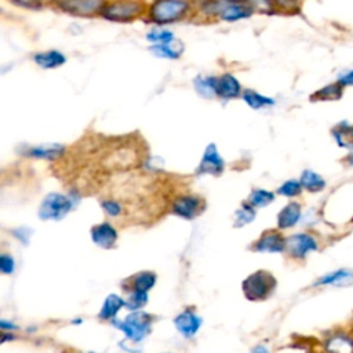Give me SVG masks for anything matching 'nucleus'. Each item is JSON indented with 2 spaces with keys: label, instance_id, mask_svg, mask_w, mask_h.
Listing matches in <instances>:
<instances>
[{
  "label": "nucleus",
  "instance_id": "8",
  "mask_svg": "<svg viewBox=\"0 0 353 353\" xmlns=\"http://www.w3.org/2000/svg\"><path fill=\"white\" fill-rule=\"evenodd\" d=\"M143 7L134 0H119L105 6L101 15L110 21H130L142 12Z\"/></svg>",
  "mask_w": 353,
  "mask_h": 353
},
{
  "label": "nucleus",
  "instance_id": "15",
  "mask_svg": "<svg viewBox=\"0 0 353 353\" xmlns=\"http://www.w3.org/2000/svg\"><path fill=\"white\" fill-rule=\"evenodd\" d=\"M285 239L280 232L268 230L255 243L254 250L259 252H285Z\"/></svg>",
  "mask_w": 353,
  "mask_h": 353
},
{
  "label": "nucleus",
  "instance_id": "14",
  "mask_svg": "<svg viewBox=\"0 0 353 353\" xmlns=\"http://www.w3.org/2000/svg\"><path fill=\"white\" fill-rule=\"evenodd\" d=\"M331 138L335 145L342 150L353 149V123L349 120H341L330 130Z\"/></svg>",
  "mask_w": 353,
  "mask_h": 353
},
{
  "label": "nucleus",
  "instance_id": "16",
  "mask_svg": "<svg viewBox=\"0 0 353 353\" xmlns=\"http://www.w3.org/2000/svg\"><path fill=\"white\" fill-rule=\"evenodd\" d=\"M91 237L97 245L102 248H110L117 240V232L110 223L102 222L91 229Z\"/></svg>",
  "mask_w": 353,
  "mask_h": 353
},
{
  "label": "nucleus",
  "instance_id": "5",
  "mask_svg": "<svg viewBox=\"0 0 353 353\" xmlns=\"http://www.w3.org/2000/svg\"><path fill=\"white\" fill-rule=\"evenodd\" d=\"M73 207V201L61 193H48L39 208L41 219H62Z\"/></svg>",
  "mask_w": 353,
  "mask_h": 353
},
{
  "label": "nucleus",
  "instance_id": "28",
  "mask_svg": "<svg viewBox=\"0 0 353 353\" xmlns=\"http://www.w3.org/2000/svg\"><path fill=\"white\" fill-rule=\"evenodd\" d=\"M146 39L149 43L154 44H172L175 41L174 33L167 29H152L148 32Z\"/></svg>",
  "mask_w": 353,
  "mask_h": 353
},
{
  "label": "nucleus",
  "instance_id": "25",
  "mask_svg": "<svg viewBox=\"0 0 353 353\" xmlns=\"http://www.w3.org/2000/svg\"><path fill=\"white\" fill-rule=\"evenodd\" d=\"M125 305V302L123 301V298H120L119 295L116 294H110L105 302H103V306L101 309V313H99V317L103 319V320H108V319H113L117 312Z\"/></svg>",
  "mask_w": 353,
  "mask_h": 353
},
{
  "label": "nucleus",
  "instance_id": "2",
  "mask_svg": "<svg viewBox=\"0 0 353 353\" xmlns=\"http://www.w3.org/2000/svg\"><path fill=\"white\" fill-rule=\"evenodd\" d=\"M320 247L319 237L310 232H296L285 239V254L295 261L306 259L310 254L317 252Z\"/></svg>",
  "mask_w": 353,
  "mask_h": 353
},
{
  "label": "nucleus",
  "instance_id": "37",
  "mask_svg": "<svg viewBox=\"0 0 353 353\" xmlns=\"http://www.w3.org/2000/svg\"><path fill=\"white\" fill-rule=\"evenodd\" d=\"M15 3L23 6V7H29V8H33V7H39L43 4L44 0H14Z\"/></svg>",
  "mask_w": 353,
  "mask_h": 353
},
{
  "label": "nucleus",
  "instance_id": "18",
  "mask_svg": "<svg viewBox=\"0 0 353 353\" xmlns=\"http://www.w3.org/2000/svg\"><path fill=\"white\" fill-rule=\"evenodd\" d=\"M174 324L176 330L183 335V336H193L200 325H201V319L196 316L192 310H185L181 314H178L174 320Z\"/></svg>",
  "mask_w": 353,
  "mask_h": 353
},
{
  "label": "nucleus",
  "instance_id": "26",
  "mask_svg": "<svg viewBox=\"0 0 353 353\" xmlns=\"http://www.w3.org/2000/svg\"><path fill=\"white\" fill-rule=\"evenodd\" d=\"M302 192H303V188H302V185H301L299 178H298V179H295V178L287 179V181H284V182L277 188V194L284 196V197H287V199L298 197V196H301Z\"/></svg>",
  "mask_w": 353,
  "mask_h": 353
},
{
  "label": "nucleus",
  "instance_id": "1",
  "mask_svg": "<svg viewBox=\"0 0 353 353\" xmlns=\"http://www.w3.org/2000/svg\"><path fill=\"white\" fill-rule=\"evenodd\" d=\"M203 8L207 14L216 15L228 22L248 18L254 12V8L243 0H210Z\"/></svg>",
  "mask_w": 353,
  "mask_h": 353
},
{
  "label": "nucleus",
  "instance_id": "35",
  "mask_svg": "<svg viewBox=\"0 0 353 353\" xmlns=\"http://www.w3.org/2000/svg\"><path fill=\"white\" fill-rule=\"evenodd\" d=\"M101 205L103 211L110 216H117L121 212V205L116 200H103Z\"/></svg>",
  "mask_w": 353,
  "mask_h": 353
},
{
  "label": "nucleus",
  "instance_id": "36",
  "mask_svg": "<svg viewBox=\"0 0 353 353\" xmlns=\"http://www.w3.org/2000/svg\"><path fill=\"white\" fill-rule=\"evenodd\" d=\"M14 269H15L14 259L7 254H1V256H0V270L6 274H10V273L14 272Z\"/></svg>",
  "mask_w": 353,
  "mask_h": 353
},
{
  "label": "nucleus",
  "instance_id": "12",
  "mask_svg": "<svg viewBox=\"0 0 353 353\" xmlns=\"http://www.w3.org/2000/svg\"><path fill=\"white\" fill-rule=\"evenodd\" d=\"M203 208V200L193 194L179 196L172 203V212L185 219H193Z\"/></svg>",
  "mask_w": 353,
  "mask_h": 353
},
{
  "label": "nucleus",
  "instance_id": "13",
  "mask_svg": "<svg viewBox=\"0 0 353 353\" xmlns=\"http://www.w3.org/2000/svg\"><path fill=\"white\" fill-rule=\"evenodd\" d=\"M302 204L298 201H290L277 214V228L281 230L295 228L302 221Z\"/></svg>",
  "mask_w": 353,
  "mask_h": 353
},
{
  "label": "nucleus",
  "instance_id": "6",
  "mask_svg": "<svg viewBox=\"0 0 353 353\" xmlns=\"http://www.w3.org/2000/svg\"><path fill=\"white\" fill-rule=\"evenodd\" d=\"M150 323L152 317L148 313L143 312H132L128 314L121 323H117L116 325L131 339V341H141L143 339L149 331H150Z\"/></svg>",
  "mask_w": 353,
  "mask_h": 353
},
{
  "label": "nucleus",
  "instance_id": "10",
  "mask_svg": "<svg viewBox=\"0 0 353 353\" xmlns=\"http://www.w3.org/2000/svg\"><path fill=\"white\" fill-rule=\"evenodd\" d=\"M225 168V161L222 159V156L219 154L216 145L215 143H210L201 157V161L196 170V174L199 175H221L223 172Z\"/></svg>",
  "mask_w": 353,
  "mask_h": 353
},
{
  "label": "nucleus",
  "instance_id": "27",
  "mask_svg": "<svg viewBox=\"0 0 353 353\" xmlns=\"http://www.w3.org/2000/svg\"><path fill=\"white\" fill-rule=\"evenodd\" d=\"M274 200V193L266 189H255L248 197V204L252 207H265Z\"/></svg>",
  "mask_w": 353,
  "mask_h": 353
},
{
  "label": "nucleus",
  "instance_id": "7",
  "mask_svg": "<svg viewBox=\"0 0 353 353\" xmlns=\"http://www.w3.org/2000/svg\"><path fill=\"white\" fill-rule=\"evenodd\" d=\"M321 353H353V335L347 328L327 332L321 341Z\"/></svg>",
  "mask_w": 353,
  "mask_h": 353
},
{
  "label": "nucleus",
  "instance_id": "17",
  "mask_svg": "<svg viewBox=\"0 0 353 353\" xmlns=\"http://www.w3.org/2000/svg\"><path fill=\"white\" fill-rule=\"evenodd\" d=\"M299 181H301L303 190H306L307 193H312V194L321 193L327 188L325 178L312 168H305L299 175Z\"/></svg>",
  "mask_w": 353,
  "mask_h": 353
},
{
  "label": "nucleus",
  "instance_id": "9",
  "mask_svg": "<svg viewBox=\"0 0 353 353\" xmlns=\"http://www.w3.org/2000/svg\"><path fill=\"white\" fill-rule=\"evenodd\" d=\"M353 284V269L350 268H338L334 270H330L321 276H319L312 287L321 288V287H336L343 288Z\"/></svg>",
  "mask_w": 353,
  "mask_h": 353
},
{
  "label": "nucleus",
  "instance_id": "11",
  "mask_svg": "<svg viewBox=\"0 0 353 353\" xmlns=\"http://www.w3.org/2000/svg\"><path fill=\"white\" fill-rule=\"evenodd\" d=\"M58 6L73 15L88 17L95 12H101L103 6V0H58Z\"/></svg>",
  "mask_w": 353,
  "mask_h": 353
},
{
  "label": "nucleus",
  "instance_id": "22",
  "mask_svg": "<svg viewBox=\"0 0 353 353\" xmlns=\"http://www.w3.org/2000/svg\"><path fill=\"white\" fill-rule=\"evenodd\" d=\"M33 61L43 69H55L66 62L65 55L58 50L41 51L33 55Z\"/></svg>",
  "mask_w": 353,
  "mask_h": 353
},
{
  "label": "nucleus",
  "instance_id": "23",
  "mask_svg": "<svg viewBox=\"0 0 353 353\" xmlns=\"http://www.w3.org/2000/svg\"><path fill=\"white\" fill-rule=\"evenodd\" d=\"M243 99L245 101V103L251 108V109H262V108H268V106H273L274 105V99L266 95H262L254 90H244L243 91Z\"/></svg>",
  "mask_w": 353,
  "mask_h": 353
},
{
  "label": "nucleus",
  "instance_id": "3",
  "mask_svg": "<svg viewBox=\"0 0 353 353\" xmlns=\"http://www.w3.org/2000/svg\"><path fill=\"white\" fill-rule=\"evenodd\" d=\"M277 285L276 279L266 270H258L243 281V292L251 301L269 298Z\"/></svg>",
  "mask_w": 353,
  "mask_h": 353
},
{
  "label": "nucleus",
  "instance_id": "32",
  "mask_svg": "<svg viewBox=\"0 0 353 353\" xmlns=\"http://www.w3.org/2000/svg\"><path fill=\"white\" fill-rule=\"evenodd\" d=\"M148 302V295L143 291H134V294L130 296V299L125 302V306L130 310H138Z\"/></svg>",
  "mask_w": 353,
  "mask_h": 353
},
{
  "label": "nucleus",
  "instance_id": "20",
  "mask_svg": "<svg viewBox=\"0 0 353 353\" xmlns=\"http://www.w3.org/2000/svg\"><path fill=\"white\" fill-rule=\"evenodd\" d=\"M241 91V85L239 83V80L230 74V73H225L221 77H218L216 80V95L222 97V98H236Z\"/></svg>",
  "mask_w": 353,
  "mask_h": 353
},
{
  "label": "nucleus",
  "instance_id": "30",
  "mask_svg": "<svg viewBox=\"0 0 353 353\" xmlns=\"http://www.w3.org/2000/svg\"><path fill=\"white\" fill-rule=\"evenodd\" d=\"M154 283H156V274L154 273L142 272V273L137 274V277L134 280V291L146 292L148 290H150L153 287Z\"/></svg>",
  "mask_w": 353,
  "mask_h": 353
},
{
  "label": "nucleus",
  "instance_id": "24",
  "mask_svg": "<svg viewBox=\"0 0 353 353\" xmlns=\"http://www.w3.org/2000/svg\"><path fill=\"white\" fill-rule=\"evenodd\" d=\"M216 80L212 76H197L194 79V90L204 98H212L216 95Z\"/></svg>",
  "mask_w": 353,
  "mask_h": 353
},
{
  "label": "nucleus",
  "instance_id": "21",
  "mask_svg": "<svg viewBox=\"0 0 353 353\" xmlns=\"http://www.w3.org/2000/svg\"><path fill=\"white\" fill-rule=\"evenodd\" d=\"M63 152H65V146L59 143H44V145L32 146L28 149L29 156L41 159V160H48V161H54L59 159L63 154Z\"/></svg>",
  "mask_w": 353,
  "mask_h": 353
},
{
  "label": "nucleus",
  "instance_id": "34",
  "mask_svg": "<svg viewBox=\"0 0 353 353\" xmlns=\"http://www.w3.org/2000/svg\"><path fill=\"white\" fill-rule=\"evenodd\" d=\"M248 6H251L254 10H259L261 12H272L273 10V1L272 0H243Z\"/></svg>",
  "mask_w": 353,
  "mask_h": 353
},
{
  "label": "nucleus",
  "instance_id": "29",
  "mask_svg": "<svg viewBox=\"0 0 353 353\" xmlns=\"http://www.w3.org/2000/svg\"><path fill=\"white\" fill-rule=\"evenodd\" d=\"M175 43V41H174ZM172 43V44H174ZM172 44H154L150 47V51L160 58H167V59H176L182 54V47L176 48Z\"/></svg>",
  "mask_w": 353,
  "mask_h": 353
},
{
  "label": "nucleus",
  "instance_id": "43",
  "mask_svg": "<svg viewBox=\"0 0 353 353\" xmlns=\"http://www.w3.org/2000/svg\"><path fill=\"white\" fill-rule=\"evenodd\" d=\"M91 353H94V352H91Z\"/></svg>",
  "mask_w": 353,
  "mask_h": 353
},
{
  "label": "nucleus",
  "instance_id": "41",
  "mask_svg": "<svg viewBox=\"0 0 353 353\" xmlns=\"http://www.w3.org/2000/svg\"><path fill=\"white\" fill-rule=\"evenodd\" d=\"M347 330H349V331H350V334L353 335V321L350 323V325H349V328H347Z\"/></svg>",
  "mask_w": 353,
  "mask_h": 353
},
{
  "label": "nucleus",
  "instance_id": "39",
  "mask_svg": "<svg viewBox=\"0 0 353 353\" xmlns=\"http://www.w3.org/2000/svg\"><path fill=\"white\" fill-rule=\"evenodd\" d=\"M252 353H269V350L263 345H258L252 349Z\"/></svg>",
  "mask_w": 353,
  "mask_h": 353
},
{
  "label": "nucleus",
  "instance_id": "31",
  "mask_svg": "<svg viewBox=\"0 0 353 353\" xmlns=\"http://www.w3.org/2000/svg\"><path fill=\"white\" fill-rule=\"evenodd\" d=\"M255 218V210L251 204H243L236 212H234V225L243 226L254 221Z\"/></svg>",
  "mask_w": 353,
  "mask_h": 353
},
{
  "label": "nucleus",
  "instance_id": "38",
  "mask_svg": "<svg viewBox=\"0 0 353 353\" xmlns=\"http://www.w3.org/2000/svg\"><path fill=\"white\" fill-rule=\"evenodd\" d=\"M342 163L345 164V167L353 170V149L345 153V156L342 157Z\"/></svg>",
  "mask_w": 353,
  "mask_h": 353
},
{
  "label": "nucleus",
  "instance_id": "33",
  "mask_svg": "<svg viewBox=\"0 0 353 353\" xmlns=\"http://www.w3.org/2000/svg\"><path fill=\"white\" fill-rule=\"evenodd\" d=\"M335 81L345 90L353 88V68H346V69H342L341 72H338Z\"/></svg>",
  "mask_w": 353,
  "mask_h": 353
},
{
  "label": "nucleus",
  "instance_id": "40",
  "mask_svg": "<svg viewBox=\"0 0 353 353\" xmlns=\"http://www.w3.org/2000/svg\"><path fill=\"white\" fill-rule=\"evenodd\" d=\"M0 327H1L3 330H4V328H10V330H11V328H15V325H14L12 323H6L4 320L0 321Z\"/></svg>",
  "mask_w": 353,
  "mask_h": 353
},
{
  "label": "nucleus",
  "instance_id": "4",
  "mask_svg": "<svg viewBox=\"0 0 353 353\" xmlns=\"http://www.w3.org/2000/svg\"><path fill=\"white\" fill-rule=\"evenodd\" d=\"M188 8L186 0H156L150 8V18L157 23H170L179 19Z\"/></svg>",
  "mask_w": 353,
  "mask_h": 353
},
{
  "label": "nucleus",
  "instance_id": "19",
  "mask_svg": "<svg viewBox=\"0 0 353 353\" xmlns=\"http://www.w3.org/2000/svg\"><path fill=\"white\" fill-rule=\"evenodd\" d=\"M343 92H345L343 87H341L336 81H331V83H327L325 85L317 88L310 95L309 99L312 102H335L343 97Z\"/></svg>",
  "mask_w": 353,
  "mask_h": 353
},
{
  "label": "nucleus",
  "instance_id": "42",
  "mask_svg": "<svg viewBox=\"0 0 353 353\" xmlns=\"http://www.w3.org/2000/svg\"><path fill=\"white\" fill-rule=\"evenodd\" d=\"M349 223H352V225H353V215H352V218H350V221H349Z\"/></svg>",
  "mask_w": 353,
  "mask_h": 353
}]
</instances>
